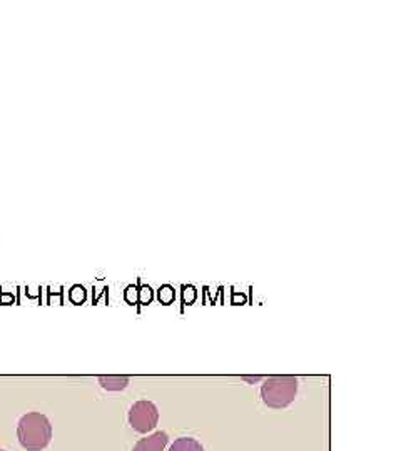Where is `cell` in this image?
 <instances>
[{
    "mask_svg": "<svg viewBox=\"0 0 401 451\" xmlns=\"http://www.w3.org/2000/svg\"><path fill=\"white\" fill-rule=\"evenodd\" d=\"M138 293L140 294V301H143V303H149V301L152 299L151 289H149V287H146V286L140 287V291H138Z\"/></svg>",
    "mask_w": 401,
    "mask_h": 451,
    "instance_id": "9c48e42d",
    "label": "cell"
},
{
    "mask_svg": "<svg viewBox=\"0 0 401 451\" xmlns=\"http://www.w3.org/2000/svg\"><path fill=\"white\" fill-rule=\"evenodd\" d=\"M169 436L166 431H156L151 436L140 438L138 443L134 445L132 451H164L168 445Z\"/></svg>",
    "mask_w": 401,
    "mask_h": 451,
    "instance_id": "277c9868",
    "label": "cell"
},
{
    "mask_svg": "<svg viewBox=\"0 0 401 451\" xmlns=\"http://www.w3.org/2000/svg\"><path fill=\"white\" fill-rule=\"evenodd\" d=\"M242 380H246V381H251V383H254V381H259V376H245L242 378Z\"/></svg>",
    "mask_w": 401,
    "mask_h": 451,
    "instance_id": "7c38bea8",
    "label": "cell"
},
{
    "mask_svg": "<svg viewBox=\"0 0 401 451\" xmlns=\"http://www.w3.org/2000/svg\"><path fill=\"white\" fill-rule=\"evenodd\" d=\"M0 451H6V450H0Z\"/></svg>",
    "mask_w": 401,
    "mask_h": 451,
    "instance_id": "4fadbf2b",
    "label": "cell"
},
{
    "mask_svg": "<svg viewBox=\"0 0 401 451\" xmlns=\"http://www.w3.org/2000/svg\"><path fill=\"white\" fill-rule=\"evenodd\" d=\"M14 301V296L8 293H0V304H10Z\"/></svg>",
    "mask_w": 401,
    "mask_h": 451,
    "instance_id": "8fae6325",
    "label": "cell"
},
{
    "mask_svg": "<svg viewBox=\"0 0 401 451\" xmlns=\"http://www.w3.org/2000/svg\"><path fill=\"white\" fill-rule=\"evenodd\" d=\"M159 421V410L152 401L140 399L136 401L129 410V424L134 431L149 433L157 427Z\"/></svg>",
    "mask_w": 401,
    "mask_h": 451,
    "instance_id": "3957f363",
    "label": "cell"
},
{
    "mask_svg": "<svg viewBox=\"0 0 401 451\" xmlns=\"http://www.w3.org/2000/svg\"><path fill=\"white\" fill-rule=\"evenodd\" d=\"M169 451H206V450H204V446L200 445L196 438L182 436V438H177V440L170 445Z\"/></svg>",
    "mask_w": 401,
    "mask_h": 451,
    "instance_id": "8992f818",
    "label": "cell"
},
{
    "mask_svg": "<svg viewBox=\"0 0 401 451\" xmlns=\"http://www.w3.org/2000/svg\"><path fill=\"white\" fill-rule=\"evenodd\" d=\"M99 383L104 389L108 391H121L129 385V378L121 376V375H108V376H99Z\"/></svg>",
    "mask_w": 401,
    "mask_h": 451,
    "instance_id": "5b68a950",
    "label": "cell"
},
{
    "mask_svg": "<svg viewBox=\"0 0 401 451\" xmlns=\"http://www.w3.org/2000/svg\"><path fill=\"white\" fill-rule=\"evenodd\" d=\"M17 438L24 450L42 451L52 440V424L45 415L39 411L25 413L17 423Z\"/></svg>",
    "mask_w": 401,
    "mask_h": 451,
    "instance_id": "6da1fadb",
    "label": "cell"
},
{
    "mask_svg": "<svg viewBox=\"0 0 401 451\" xmlns=\"http://www.w3.org/2000/svg\"><path fill=\"white\" fill-rule=\"evenodd\" d=\"M159 301L164 304H170L174 301V289L170 286H162L159 289Z\"/></svg>",
    "mask_w": 401,
    "mask_h": 451,
    "instance_id": "52a82bcc",
    "label": "cell"
},
{
    "mask_svg": "<svg viewBox=\"0 0 401 451\" xmlns=\"http://www.w3.org/2000/svg\"><path fill=\"white\" fill-rule=\"evenodd\" d=\"M298 393V380L289 375L270 376L261 386L263 403L272 410H283L294 401Z\"/></svg>",
    "mask_w": 401,
    "mask_h": 451,
    "instance_id": "7a4b0ae2",
    "label": "cell"
},
{
    "mask_svg": "<svg viewBox=\"0 0 401 451\" xmlns=\"http://www.w3.org/2000/svg\"><path fill=\"white\" fill-rule=\"evenodd\" d=\"M71 301L72 303H75V304H80V303H84L85 301V289L82 286H74L71 289Z\"/></svg>",
    "mask_w": 401,
    "mask_h": 451,
    "instance_id": "ba28073f",
    "label": "cell"
},
{
    "mask_svg": "<svg viewBox=\"0 0 401 451\" xmlns=\"http://www.w3.org/2000/svg\"><path fill=\"white\" fill-rule=\"evenodd\" d=\"M196 298V291H194V287H184V301H187V303H193Z\"/></svg>",
    "mask_w": 401,
    "mask_h": 451,
    "instance_id": "30bf717a",
    "label": "cell"
}]
</instances>
